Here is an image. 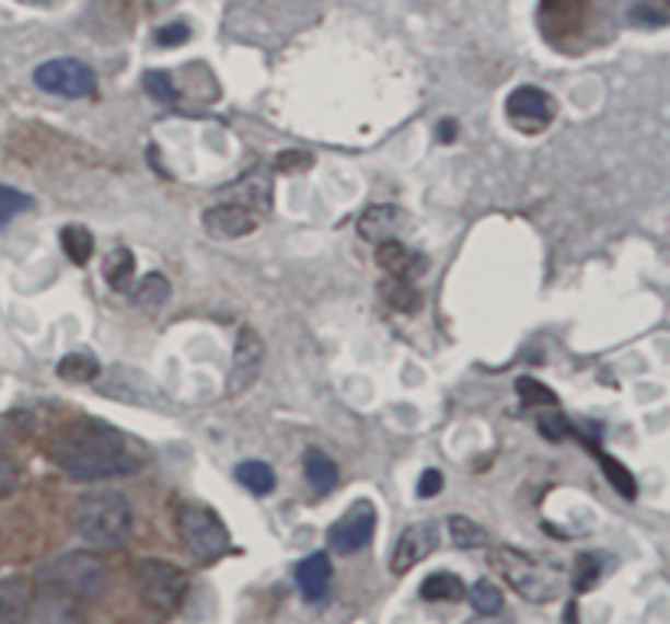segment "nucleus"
<instances>
[{"mask_svg":"<svg viewBox=\"0 0 670 624\" xmlns=\"http://www.w3.org/2000/svg\"><path fill=\"white\" fill-rule=\"evenodd\" d=\"M49 454L72 481H108L118 474H135L141 467V454L118 431L95 421L62 428Z\"/></svg>","mask_w":670,"mask_h":624,"instance_id":"obj_1","label":"nucleus"},{"mask_svg":"<svg viewBox=\"0 0 670 624\" xmlns=\"http://www.w3.org/2000/svg\"><path fill=\"white\" fill-rule=\"evenodd\" d=\"M72 523H76V533L89 546L115 550V546L128 543V536L135 530V510H131L128 497L118 490H92V494L79 497V504L72 510Z\"/></svg>","mask_w":670,"mask_h":624,"instance_id":"obj_2","label":"nucleus"},{"mask_svg":"<svg viewBox=\"0 0 670 624\" xmlns=\"http://www.w3.org/2000/svg\"><path fill=\"white\" fill-rule=\"evenodd\" d=\"M43 592L69 596V599H99L108 582L112 569L95 553H62L36 573Z\"/></svg>","mask_w":670,"mask_h":624,"instance_id":"obj_3","label":"nucleus"},{"mask_svg":"<svg viewBox=\"0 0 670 624\" xmlns=\"http://www.w3.org/2000/svg\"><path fill=\"white\" fill-rule=\"evenodd\" d=\"M131 582L138 599L161 615H171L187 592V573L164 559H138L131 569Z\"/></svg>","mask_w":670,"mask_h":624,"instance_id":"obj_4","label":"nucleus"},{"mask_svg":"<svg viewBox=\"0 0 670 624\" xmlns=\"http://www.w3.org/2000/svg\"><path fill=\"white\" fill-rule=\"evenodd\" d=\"M177 527H181L184 546L200 563H217L220 556L229 553V533H226L223 520L210 507H204V504H181Z\"/></svg>","mask_w":670,"mask_h":624,"instance_id":"obj_5","label":"nucleus"},{"mask_svg":"<svg viewBox=\"0 0 670 624\" xmlns=\"http://www.w3.org/2000/svg\"><path fill=\"white\" fill-rule=\"evenodd\" d=\"M494 563L504 569L507 582L530 602H550L559 592V576L550 566L533 563L530 556L517 553V550H500L494 553Z\"/></svg>","mask_w":670,"mask_h":624,"instance_id":"obj_6","label":"nucleus"},{"mask_svg":"<svg viewBox=\"0 0 670 624\" xmlns=\"http://www.w3.org/2000/svg\"><path fill=\"white\" fill-rule=\"evenodd\" d=\"M36 85L49 95L62 99H89L95 95V72L79 59H53L36 69Z\"/></svg>","mask_w":670,"mask_h":624,"instance_id":"obj_7","label":"nucleus"},{"mask_svg":"<svg viewBox=\"0 0 670 624\" xmlns=\"http://www.w3.org/2000/svg\"><path fill=\"white\" fill-rule=\"evenodd\" d=\"M373 530H377V510L370 500H357L327 533V546L350 556L357 550H363L370 540H373Z\"/></svg>","mask_w":670,"mask_h":624,"instance_id":"obj_8","label":"nucleus"},{"mask_svg":"<svg viewBox=\"0 0 670 624\" xmlns=\"http://www.w3.org/2000/svg\"><path fill=\"white\" fill-rule=\"evenodd\" d=\"M262 360H265V344L262 337L252 331V327H242L239 337H235V354H232V367H229V377H226V390L232 396L245 393L258 373H262Z\"/></svg>","mask_w":670,"mask_h":624,"instance_id":"obj_9","label":"nucleus"},{"mask_svg":"<svg viewBox=\"0 0 670 624\" xmlns=\"http://www.w3.org/2000/svg\"><path fill=\"white\" fill-rule=\"evenodd\" d=\"M439 540H442V533H439V523H432V520L413 523L409 530H403L396 546H393V563H390L393 576H406L409 569H416L429 553L439 550Z\"/></svg>","mask_w":670,"mask_h":624,"instance_id":"obj_10","label":"nucleus"},{"mask_svg":"<svg viewBox=\"0 0 670 624\" xmlns=\"http://www.w3.org/2000/svg\"><path fill=\"white\" fill-rule=\"evenodd\" d=\"M507 115L510 122L527 131V135H536L540 128H546L556 115V102L543 92V89H533V85H523L517 89L510 99H507Z\"/></svg>","mask_w":670,"mask_h":624,"instance_id":"obj_11","label":"nucleus"},{"mask_svg":"<svg viewBox=\"0 0 670 624\" xmlns=\"http://www.w3.org/2000/svg\"><path fill=\"white\" fill-rule=\"evenodd\" d=\"M23 624H85V609L79 605V599L69 596H56L46 592L43 599L30 602L23 612Z\"/></svg>","mask_w":670,"mask_h":624,"instance_id":"obj_12","label":"nucleus"},{"mask_svg":"<svg viewBox=\"0 0 670 624\" xmlns=\"http://www.w3.org/2000/svg\"><path fill=\"white\" fill-rule=\"evenodd\" d=\"M204 226H207V232L213 239H242L258 226V219H255L252 209L242 207V204H223V207L207 209Z\"/></svg>","mask_w":670,"mask_h":624,"instance_id":"obj_13","label":"nucleus"},{"mask_svg":"<svg viewBox=\"0 0 670 624\" xmlns=\"http://www.w3.org/2000/svg\"><path fill=\"white\" fill-rule=\"evenodd\" d=\"M331 559L327 553H314L298 566V589L308 602H321L331 589Z\"/></svg>","mask_w":670,"mask_h":624,"instance_id":"obj_14","label":"nucleus"},{"mask_svg":"<svg viewBox=\"0 0 670 624\" xmlns=\"http://www.w3.org/2000/svg\"><path fill=\"white\" fill-rule=\"evenodd\" d=\"M377 258H380V265H383L390 275H396V278H409V275L423 271V258L413 255V252H409L403 242H396V239H383L380 249H377Z\"/></svg>","mask_w":670,"mask_h":624,"instance_id":"obj_15","label":"nucleus"},{"mask_svg":"<svg viewBox=\"0 0 670 624\" xmlns=\"http://www.w3.org/2000/svg\"><path fill=\"white\" fill-rule=\"evenodd\" d=\"M400 226H403L400 207H370L360 216V222H357L360 235H363V239H373V242H383V239L396 235Z\"/></svg>","mask_w":670,"mask_h":624,"instance_id":"obj_16","label":"nucleus"},{"mask_svg":"<svg viewBox=\"0 0 670 624\" xmlns=\"http://www.w3.org/2000/svg\"><path fill=\"white\" fill-rule=\"evenodd\" d=\"M30 605V589L23 579H0V624H13L23 619Z\"/></svg>","mask_w":670,"mask_h":624,"instance_id":"obj_17","label":"nucleus"},{"mask_svg":"<svg viewBox=\"0 0 670 624\" xmlns=\"http://www.w3.org/2000/svg\"><path fill=\"white\" fill-rule=\"evenodd\" d=\"M304 477H308V484H311L317 494H327V490L337 487V464H334L324 451L311 448V451L304 454Z\"/></svg>","mask_w":670,"mask_h":624,"instance_id":"obj_18","label":"nucleus"},{"mask_svg":"<svg viewBox=\"0 0 670 624\" xmlns=\"http://www.w3.org/2000/svg\"><path fill=\"white\" fill-rule=\"evenodd\" d=\"M380 291H383V298H386V304L390 308H396V311H403V314H416L419 308H423V294L413 288V281L409 278H386L383 285H380Z\"/></svg>","mask_w":670,"mask_h":624,"instance_id":"obj_19","label":"nucleus"},{"mask_svg":"<svg viewBox=\"0 0 670 624\" xmlns=\"http://www.w3.org/2000/svg\"><path fill=\"white\" fill-rule=\"evenodd\" d=\"M419 596H423L426 602H461V599H464V582H461L454 573H432V576L423 582Z\"/></svg>","mask_w":670,"mask_h":624,"instance_id":"obj_20","label":"nucleus"},{"mask_svg":"<svg viewBox=\"0 0 670 624\" xmlns=\"http://www.w3.org/2000/svg\"><path fill=\"white\" fill-rule=\"evenodd\" d=\"M235 477H239V484H242L245 490H252L255 497H265V494L275 490V471H272L268 464H262V461H242V464L235 467Z\"/></svg>","mask_w":670,"mask_h":624,"instance_id":"obj_21","label":"nucleus"},{"mask_svg":"<svg viewBox=\"0 0 670 624\" xmlns=\"http://www.w3.org/2000/svg\"><path fill=\"white\" fill-rule=\"evenodd\" d=\"M105 281L115 288V291H131V281H135V255L128 249H115L108 258H105Z\"/></svg>","mask_w":670,"mask_h":624,"instance_id":"obj_22","label":"nucleus"},{"mask_svg":"<svg viewBox=\"0 0 670 624\" xmlns=\"http://www.w3.org/2000/svg\"><path fill=\"white\" fill-rule=\"evenodd\" d=\"M168 294H171L168 278L154 271V275H148V278L138 281V288H135V304H138L141 311H158V308L168 301Z\"/></svg>","mask_w":670,"mask_h":624,"instance_id":"obj_23","label":"nucleus"},{"mask_svg":"<svg viewBox=\"0 0 670 624\" xmlns=\"http://www.w3.org/2000/svg\"><path fill=\"white\" fill-rule=\"evenodd\" d=\"M62 249L66 255L76 262V265H89L92 258V249H95V239L85 226H66L62 229Z\"/></svg>","mask_w":670,"mask_h":624,"instance_id":"obj_24","label":"nucleus"},{"mask_svg":"<svg viewBox=\"0 0 670 624\" xmlns=\"http://www.w3.org/2000/svg\"><path fill=\"white\" fill-rule=\"evenodd\" d=\"M467 599H471V605H474L477 615H500V612H504V592H500L490 579L474 582L471 592H467Z\"/></svg>","mask_w":670,"mask_h":624,"instance_id":"obj_25","label":"nucleus"},{"mask_svg":"<svg viewBox=\"0 0 670 624\" xmlns=\"http://www.w3.org/2000/svg\"><path fill=\"white\" fill-rule=\"evenodd\" d=\"M599 461H602V471H605L609 484H612V487L619 490V497H625V500H635V497H638V484H635L632 471H628V467H625L622 461L609 458V454H602Z\"/></svg>","mask_w":670,"mask_h":624,"instance_id":"obj_26","label":"nucleus"},{"mask_svg":"<svg viewBox=\"0 0 670 624\" xmlns=\"http://www.w3.org/2000/svg\"><path fill=\"white\" fill-rule=\"evenodd\" d=\"M448 530H451V543H454L458 550H477V546L487 543V533H484L474 520H467V517H451V520H448Z\"/></svg>","mask_w":670,"mask_h":624,"instance_id":"obj_27","label":"nucleus"},{"mask_svg":"<svg viewBox=\"0 0 670 624\" xmlns=\"http://www.w3.org/2000/svg\"><path fill=\"white\" fill-rule=\"evenodd\" d=\"M59 377L69 380V383H92L99 377V363L92 357H82V354H72L59 363Z\"/></svg>","mask_w":670,"mask_h":624,"instance_id":"obj_28","label":"nucleus"},{"mask_svg":"<svg viewBox=\"0 0 670 624\" xmlns=\"http://www.w3.org/2000/svg\"><path fill=\"white\" fill-rule=\"evenodd\" d=\"M33 207V200L26 197V194H20V190H13V187H0V229L16 216V212H23V209Z\"/></svg>","mask_w":670,"mask_h":624,"instance_id":"obj_29","label":"nucleus"},{"mask_svg":"<svg viewBox=\"0 0 670 624\" xmlns=\"http://www.w3.org/2000/svg\"><path fill=\"white\" fill-rule=\"evenodd\" d=\"M517 390H520V400H523L527 406H553V403H556L553 390L543 386V383H536V380H530V377H523V380L517 383Z\"/></svg>","mask_w":670,"mask_h":624,"instance_id":"obj_30","label":"nucleus"},{"mask_svg":"<svg viewBox=\"0 0 670 624\" xmlns=\"http://www.w3.org/2000/svg\"><path fill=\"white\" fill-rule=\"evenodd\" d=\"M145 89H148V95H154V99L164 102V105H174V102H177V89H174V82H171L164 72H148V76H145Z\"/></svg>","mask_w":670,"mask_h":624,"instance_id":"obj_31","label":"nucleus"},{"mask_svg":"<svg viewBox=\"0 0 670 624\" xmlns=\"http://www.w3.org/2000/svg\"><path fill=\"white\" fill-rule=\"evenodd\" d=\"M536 425H540V435H543V438H550V441H559V438L573 435V425L566 421V416H559V413L540 416L536 418Z\"/></svg>","mask_w":670,"mask_h":624,"instance_id":"obj_32","label":"nucleus"},{"mask_svg":"<svg viewBox=\"0 0 670 624\" xmlns=\"http://www.w3.org/2000/svg\"><path fill=\"white\" fill-rule=\"evenodd\" d=\"M596 582H599V563H596L592 556H579V566H576V579H573V586H576L579 592H589Z\"/></svg>","mask_w":670,"mask_h":624,"instance_id":"obj_33","label":"nucleus"},{"mask_svg":"<svg viewBox=\"0 0 670 624\" xmlns=\"http://www.w3.org/2000/svg\"><path fill=\"white\" fill-rule=\"evenodd\" d=\"M16 481H20V467H16V461L7 458V454H0V497L13 494Z\"/></svg>","mask_w":670,"mask_h":624,"instance_id":"obj_34","label":"nucleus"},{"mask_svg":"<svg viewBox=\"0 0 670 624\" xmlns=\"http://www.w3.org/2000/svg\"><path fill=\"white\" fill-rule=\"evenodd\" d=\"M187 39H190V30H187L184 23H168V26L158 30V43H161V46H181V43H187Z\"/></svg>","mask_w":670,"mask_h":624,"instance_id":"obj_35","label":"nucleus"},{"mask_svg":"<svg viewBox=\"0 0 670 624\" xmlns=\"http://www.w3.org/2000/svg\"><path fill=\"white\" fill-rule=\"evenodd\" d=\"M442 487H446V477H442V471H436V467L423 471V477H419V497H436V494H439Z\"/></svg>","mask_w":670,"mask_h":624,"instance_id":"obj_36","label":"nucleus"},{"mask_svg":"<svg viewBox=\"0 0 670 624\" xmlns=\"http://www.w3.org/2000/svg\"><path fill=\"white\" fill-rule=\"evenodd\" d=\"M632 20H635V23H651V26H665V13H661V10H655L651 3H638V7L632 10Z\"/></svg>","mask_w":670,"mask_h":624,"instance_id":"obj_37","label":"nucleus"},{"mask_svg":"<svg viewBox=\"0 0 670 624\" xmlns=\"http://www.w3.org/2000/svg\"><path fill=\"white\" fill-rule=\"evenodd\" d=\"M275 167H278V171H294V167H308V154H301V151H285V154H278Z\"/></svg>","mask_w":670,"mask_h":624,"instance_id":"obj_38","label":"nucleus"},{"mask_svg":"<svg viewBox=\"0 0 670 624\" xmlns=\"http://www.w3.org/2000/svg\"><path fill=\"white\" fill-rule=\"evenodd\" d=\"M467 624H513V622H507V619H500V615H477V619H471Z\"/></svg>","mask_w":670,"mask_h":624,"instance_id":"obj_39","label":"nucleus"},{"mask_svg":"<svg viewBox=\"0 0 670 624\" xmlns=\"http://www.w3.org/2000/svg\"><path fill=\"white\" fill-rule=\"evenodd\" d=\"M454 138V125L451 122H442V141H451Z\"/></svg>","mask_w":670,"mask_h":624,"instance_id":"obj_40","label":"nucleus"}]
</instances>
